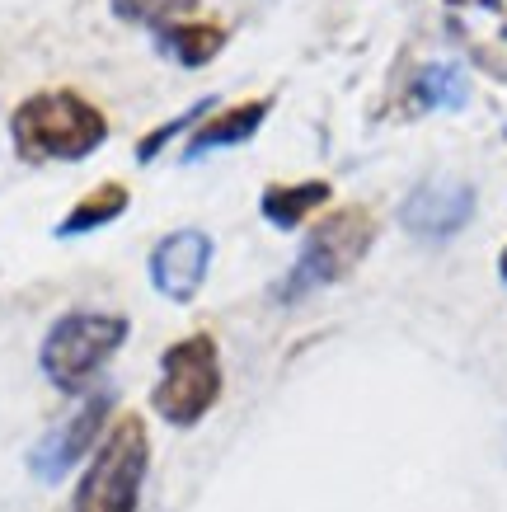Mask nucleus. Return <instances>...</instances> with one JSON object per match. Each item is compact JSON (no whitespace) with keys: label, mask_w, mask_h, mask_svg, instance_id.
Segmentation results:
<instances>
[{"label":"nucleus","mask_w":507,"mask_h":512,"mask_svg":"<svg viewBox=\"0 0 507 512\" xmlns=\"http://www.w3.org/2000/svg\"><path fill=\"white\" fill-rule=\"evenodd\" d=\"M10 141L19 160H85L108 141V113L80 90H38L10 113Z\"/></svg>","instance_id":"f257e3e1"},{"label":"nucleus","mask_w":507,"mask_h":512,"mask_svg":"<svg viewBox=\"0 0 507 512\" xmlns=\"http://www.w3.org/2000/svg\"><path fill=\"white\" fill-rule=\"evenodd\" d=\"M371 245H376V217H371L367 207L353 202V207L329 212V217L306 235V245L296 254V264L287 268V278L273 287V301L296 306V301H306V296L343 282L371 254Z\"/></svg>","instance_id":"f03ea898"},{"label":"nucleus","mask_w":507,"mask_h":512,"mask_svg":"<svg viewBox=\"0 0 507 512\" xmlns=\"http://www.w3.org/2000/svg\"><path fill=\"white\" fill-rule=\"evenodd\" d=\"M151 470V433L141 414H118L80 475L71 512H137Z\"/></svg>","instance_id":"7ed1b4c3"},{"label":"nucleus","mask_w":507,"mask_h":512,"mask_svg":"<svg viewBox=\"0 0 507 512\" xmlns=\"http://www.w3.org/2000/svg\"><path fill=\"white\" fill-rule=\"evenodd\" d=\"M132 325L118 311H66L52 320V329L43 334L38 348V367L57 390L80 395L94 376L104 372L108 362L118 357V348L127 343Z\"/></svg>","instance_id":"20e7f679"},{"label":"nucleus","mask_w":507,"mask_h":512,"mask_svg":"<svg viewBox=\"0 0 507 512\" xmlns=\"http://www.w3.org/2000/svg\"><path fill=\"white\" fill-rule=\"evenodd\" d=\"M221 400V348L212 334H188L160 353V381L151 390L155 414L174 428H198Z\"/></svg>","instance_id":"39448f33"},{"label":"nucleus","mask_w":507,"mask_h":512,"mask_svg":"<svg viewBox=\"0 0 507 512\" xmlns=\"http://www.w3.org/2000/svg\"><path fill=\"white\" fill-rule=\"evenodd\" d=\"M108 414H113V390H94V395L80 404L71 419L57 423V428H52V433H47L43 442L29 451L33 480L62 484L66 475H71V470L85 461V456H94V447L104 442Z\"/></svg>","instance_id":"423d86ee"},{"label":"nucleus","mask_w":507,"mask_h":512,"mask_svg":"<svg viewBox=\"0 0 507 512\" xmlns=\"http://www.w3.org/2000/svg\"><path fill=\"white\" fill-rule=\"evenodd\" d=\"M475 217V184L451 179V174H432L404 198L400 207V226L428 245H442L451 235H461Z\"/></svg>","instance_id":"0eeeda50"},{"label":"nucleus","mask_w":507,"mask_h":512,"mask_svg":"<svg viewBox=\"0 0 507 512\" xmlns=\"http://www.w3.org/2000/svg\"><path fill=\"white\" fill-rule=\"evenodd\" d=\"M212 254H216L212 235L198 231V226L169 231L165 240L151 249V264H146L151 287L165 296V301H174V306H188V301L202 292V282H207Z\"/></svg>","instance_id":"6e6552de"},{"label":"nucleus","mask_w":507,"mask_h":512,"mask_svg":"<svg viewBox=\"0 0 507 512\" xmlns=\"http://www.w3.org/2000/svg\"><path fill=\"white\" fill-rule=\"evenodd\" d=\"M268 113H273V94L207 113V118L193 127V137H188L184 160H202V156H212V151H226V146H245V141H254L259 137V127L268 123Z\"/></svg>","instance_id":"1a4fd4ad"},{"label":"nucleus","mask_w":507,"mask_h":512,"mask_svg":"<svg viewBox=\"0 0 507 512\" xmlns=\"http://www.w3.org/2000/svg\"><path fill=\"white\" fill-rule=\"evenodd\" d=\"M334 198L329 179H301V184H268L259 198V212L273 231H296L310 212H320Z\"/></svg>","instance_id":"9d476101"},{"label":"nucleus","mask_w":507,"mask_h":512,"mask_svg":"<svg viewBox=\"0 0 507 512\" xmlns=\"http://www.w3.org/2000/svg\"><path fill=\"white\" fill-rule=\"evenodd\" d=\"M127 202H132V193H127V184H118V179H108V184L90 188L85 198L66 212L57 226H52V235L57 240H76V235H90V231H104V226H113V221L127 212Z\"/></svg>","instance_id":"9b49d317"},{"label":"nucleus","mask_w":507,"mask_h":512,"mask_svg":"<svg viewBox=\"0 0 507 512\" xmlns=\"http://www.w3.org/2000/svg\"><path fill=\"white\" fill-rule=\"evenodd\" d=\"M155 43L165 52L169 62L179 66H207L221 57V47H226V29L212 24V19H179V24H169V29L155 33Z\"/></svg>","instance_id":"f8f14e48"},{"label":"nucleus","mask_w":507,"mask_h":512,"mask_svg":"<svg viewBox=\"0 0 507 512\" xmlns=\"http://www.w3.org/2000/svg\"><path fill=\"white\" fill-rule=\"evenodd\" d=\"M409 99H414L418 109H465L470 80H465V71L456 62H428L414 71Z\"/></svg>","instance_id":"ddd939ff"},{"label":"nucleus","mask_w":507,"mask_h":512,"mask_svg":"<svg viewBox=\"0 0 507 512\" xmlns=\"http://www.w3.org/2000/svg\"><path fill=\"white\" fill-rule=\"evenodd\" d=\"M113 5V15L123 19V24H137V29H169V24H179L198 10V0H108Z\"/></svg>","instance_id":"4468645a"},{"label":"nucleus","mask_w":507,"mask_h":512,"mask_svg":"<svg viewBox=\"0 0 507 512\" xmlns=\"http://www.w3.org/2000/svg\"><path fill=\"white\" fill-rule=\"evenodd\" d=\"M207 113H216V99H198V104H188L179 118H169V123H160L155 132H146V137L137 141V165H151V160H160V156H165L169 141L184 137L188 127H198Z\"/></svg>","instance_id":"2eb2a0df"},{"label":"nucleus","mask_w":507,"mask_h":512,"mask_svg":"<svg viewBox=\"0 0 507 512\" xmlns=\"http://www.w3.org/2000/svg\"><path fill=\"white\" fill-rule=\"evenodd\" d=\"M446 5H484V10H498L503 0H446Z\"/></svg>","instance_id":"dca6fc26"},{"label":"nucleus","mask_w":507,"mask_h":512,"mask_svg":"<svg viewBox=\"0 0 507 512\" xmlns=\"http://www.w3.org/2000/svg\"><path fill=\"white\" fill-rule=\"evenodd\" d=\"M498 278L507 282V249H503V254H498Z\"/></svg>","instance_id":"f3484780"}]
</instances>
